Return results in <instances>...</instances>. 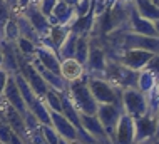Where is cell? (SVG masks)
<instances>
[{
    "label": "cell",
    "instance_id": "60d3db41",
    "mask_svg": "<svg viewBox=\"0 0 159 144\" xmlns=\"http://www.w3.org/2000/svg\"><path fill=\"white\" fill-rule=\"evenodd\" d=\"M152 25H154V29H156V34L159 35V19H157V20H154V22H152Z\"/></svg>",
    "mask_w": 159,
    "mask_h": 144
},
{
    "label": "cell",
    "instance_id": "7c38bea8",
    "mask_svg": "<svg viewBox=\"0 0 159 144\" xmlns=\"http://www.w3.org/2000/svg\"><path fill=\"white\" fill-rule=\"evenodd\" d=\"M50 114V126L57 131V134L61 136L62 139H67V141L74 142L77 141V131L75 128L72 126L70 123L67 121V117L62 114V112H57V111H49Z\"/></svg>",
    "mask_w": 159,
    "mask_h": 144
},
{
    "label": "cell",
    "instance_id": "4fadbf2b",
    "mask_svg": "<svg viewBox=\"0 0 159 144\" xmlns=\"http://www.w3.org/2000/svg\"><path fill=\"white\" fill-rule=\"evenodd\" d=\"M80 121H82V128L87 131L97 142H106V144L111 142L112 144L111 137L107 136L104 126L101 124V121H99V117L96 114H82V112H80Z\"/></svg>",
    "mask_w": 159,
    "mask_h": 144
},
{
    "label": "cell",
    "instance_id": "7a4b0ae2",
    "mask_svg": "<svg viewBox=\"0 0 159 144\" xmlns=\"http://www.w3.org/2000/svg\"><path fill=\"white\" fill-rule=\"evenodd\" d=\"M104 77L117 89H129V87H137V77H139V71L129 69L122 65L117 60L107 59L106 62V71Z\"/></svg>",
    "mask_w": 159,
    "mask_h": 144
},
{
    "label": "cell",
    "instance_id": "484cf974",
    "mask_svg": "<svg viewBox=\"0 0 159 144\" xmlns=\"http://www.w3.org/2000/svg\"><path fill=\"white\" fill-rule=\"evenodd\" d=\"M15 47L19 49V52L22 55H25L27 59H32V57H35V50H37L39 45H35L34 42H30L25 37H19L15 40Z\"/></svg>",
    "mask_w": 159,
    "mask_h": 144
},
{
    "label": "cell",
    "instance_id": "8992f818",
    "mask_svg": "<svg viewBox=\"0 0 159 144\" xmlns=\"http://www.w3.org/2000/svg\"><path fill=\"white\" fill-rule=\"evenodd\" d=\"M134 124H136V142L134 144L154 141L156 129H157V116H156V112L148 111L144 116L136 117Z\"/></svg>",
    "mask_w": 159,
    "mask_h": 144
},
{
    "label": "cell",
    "instance_id": "bcb514c9",
    "mask_svg": "<svg viewBox=\"0 0 159 144\" xmlns=\"http://www.w3.org/2000/svg\"><path fill=\"white\" fill-rule=\"evenodd\" d=\"M96 144H106V142H96ZM109 144H111V142H109Z\"/></svg>",
    "mask_w": 159,
    "mask_h": 144
},
{
    "label": "cell",
    "instance_id": "83f0119b",
    "mask_svg": "<svg viewBox=\"0 0 159 144\" xmlns=\"http://www.w3.org/2000/svg\"><path fill=\"white\" fill-rule=\"evenodd\" d=\"M67 34H69V27H66V25H52V29H50V32H49V39L59 49L61 44L64 42V39L67 37Z\"/></svg>",
    "mask_w": 159,
    "mask_h": 144
},
{
    "label": "cell",
    "instance_id": "b9f144b4",
    "mask_svg": "<svg viewBox=\"0 0 159 144\" xmlns=\"http://www.w3.org/2000/svg\"><path fill=\"white\" fill-rule=\"evenodd\" d=\"M59 144H72L70 141H67V139H62L61 137V141H59Z\"/></svg>",
    "mask_w": 159,
    "mask_h": 144
},
{
    "label": "cell",
    "instance_id": "5b68a950",
    "mask_svg": "<svg viewBox=\"0 0 159 144\" xmlns=\"http://www.w3.org/2000/svg\"><path fill=\"white\" fill-rule=\"evenodd\" d=\"M106 62L107 57L104 47L101 45V42L96 37H89V55L87 62H85V74L92 77H104Z\"/></svg>",
    "mask_w": 159,
    "mask_h": 144
},
{
    "label": "cell",
    "instance_id": "277c9868",
    "mask_svg": "<svg viewBox=\"0 0 159 144\" xmlns=\"http://www.w3.org/2000/svg\"><path fill=\"white\" fill-rule=\"evenodd\" d=\"M121 106L122 111L129 114L131 117H141L149 111L148 106V95L141 92L137 87H129V89H122L121 92Z\"/></svg>",
    "mask_w": 159,
    "mask_h": 144
},
{
    "label": "cell",
    "instance_id": "7dc6e473",
    "mask_svg": "<svg viewBox=\"0 0 159 144\" xmlns=\"http://www.w3.org/2000/svg\"><path fill=\"white\" fill-rule=\"evenodd\" d=\"M0 144H2V142H0Z\"/></svg>",
    "mask_w": 159,
    "mask_h": 144
},
{
    "label": "cell",
    "instance_id": "30bf717a",
    "mask_svg": "<svg viewBox=\"0 0 159 144\" xmlns=\"http://www.w3.org/2000/svg\"><path fill=\"white\" fill-rule=\"evenodd\" d=\"M2 95L5 97V101L10 104V106L14 107L17 112H20V114H22V117H25V116L29 114L27 104H25L22 94H20V91H19V87H17V82L14 79V76L8 77L7 86H5V89H3V94Z\"/></svg>",
    "mask_w": 159,
    "mask_h": 144
},
{
    "label": "cell",
    "instance_id": "7bdbcfd3",
    "mask_svg": "<svg viewBox=\"0 0 159 144\" xmlns=\"http://www.w3.org/2000/svg\"><path fill=\"white\" fill-rule=\"evenodd\" d=\"M141 144H159V139H157V141H149V142H141Z\"/></svg>",
    "mask_w": 159,
    "mask_h": 144
},
{
    "label": "cell",
    "instance_id": "4dcf8cb0",
    "mask_svg": "<svg viewBox=\"0 0 159 144\" xmlns=\"http://www.w3.org/2000/svg\"><path fill=\"white\" fill-rule=\"evenodd\" d=\"M40 128H42V132H44V136H45L47 144H59V141H61V136L57 134V131H55L52 126H44V124H40Z\"/></svg>",
    "mask_w": 159,
    "mask_h": 144
},
{
    "label": "cell",
    "instance_id": "d6a6232c",
    "mask_svg": "<svg viewBox=\"0 0 159 144\" xmlns=\"http://www.w3.org/2000/svg\"><path fill=\"white\" fill-rule=\"evenodd\" d=\"M92 2L94 0H79L74 7V12H75V17H82L85 14H89L92 8Z\"/></svg>",
    "mask_w": 159,
    "mask_h": 144
},
{
    "label": "cell",
    "instance_id": "e575fe53",
    "mask_svg": "<svg viewBox=\"0 0 159 144\" xmlns=\"http://www.w3.org/2000/svg\"><path fill=\"white\" fill-rule=\"evenodd\" d=\"M146 69H149V71L154 72V74L159 77V54H154V55H152L151 60L146 64Z\"/></svg>",
    "mask_w": 159,
    "mask_h": 144
},
{
    "label": "cell",
    "instance_id": "9c48e42d",
    "mask_svg": "<svg viewBox=\"0 0 159 144\" xmlns=\"http://www.w3.org/2000/svg\"><path fill=\"white\" fill-rule=\"evenodd\" d=\"M15 12H19V14H22L25 19H27L30 24L35 27V30L39 34H40V37H45V35H49V32H50V29H52V25H50V22L49 19L40 12V8H39L35 3H27L24 8H20V10H15Z\"/></svg>",
    "mask_w": 159,
    "mask_h": 144
},
{
    "label": "cell",
    "instance_id": "8d00e7d4",
    "mask_svg": "<svg viewBox=\"0 0 159 144\" xmlns=\"http://www.w3.org/2000/svg\"><path fill=\"white\" fill-rule=\"evenodd\" d=\"M5 2L14 8V10H17V7H19V0H5Z\"/></svg>",
    "mask_w": 159,
    "mask_h": 144
},
{
    "label": "cell",
    "instance_id": "f6af8a7d",
    "mask_svg": "<svg viewBox=\"0 0 159 144\" xmlns=\"http://www.w3.org/2000/svg\"><path fill=\"white\" fill-rule=\"evenodd\" d=\"M72 144H84V142H80V141H74Z\"/></svg>",
    "mask_w": 159,
    "mask_h": 144
},
{
    "label": "cell",
    "instance_id": "1f68e13d",
    "mask_svg": "<svg viewBox=\"0 0 159 144\" xmlns=\"http://www.w3.org/2000/svg\"><path fill=\"white\" fill-rule=\"evenodd\" d=\"M30 2L35 3V5L40 8V12H42L45 17H49L50 14H52L54 5L57 3V0H30Z\"/></svg>",
    "mask_w": 159,
    "mask_h": 144
},
{
    "label": "cell",
    "instance_id": "7402d4cb",
    "mask_svg": "<svg viewBox=\"0 0 159 144\" xmlns=\"http://www.w3.org/2000/svg\"><path fill=\"white\" fill-rule=\"evenodd\" d=\"M157 82V76L154 72H151L149 69H141L139 71V77H137V89L144 94H149L154 89Z\"/></svg>",
    "mask_w": 159,
    "mask_h": 144
},
{
    "label": "cell",
    "instance_id": "9a60e30c",
    "mask_svg": "<svg viewBox=\"0 0 159 144\" xmlns=\"http://www.w3.org/2000/svg\"><path fill=\"white\" fill-rule=\"evenodd\" d=\"M127 29L134 34H143V35H152V37H159L156 34V29H154L152 22L144 19L137 14V10L132 5L131 14H129V20H127Z\"/></svg>",
    "mask_w": 159,
    "mask_h": 144
},
{
    "label": "cell",
    "instance_id": "8fae6325",
    "mask_svg": "<svg viewBox=\"0 0 159 144\" xmlns=\"http://www.w3.org/2000/svg\"><path fill=\"white\" fill-rule=\"evenodd\" d=\"M30 62H32L34 67L37 69V72L42 76V79L45 81V84L49 86L50 89L57 91V92H64V91L69 89V82L64 79L61 74H55V72H52V71H49V69H45L44 65L39 62L37 57H32Z\"/></svg>",
    "mask_w": 159,
    "mask_h": 144
},
{
    "label": "cell",
    "instance_id": "6da1fadb",
    "mask_svg": "<svg viewBox=\"0 0 159 144\" xmlns=\"http://www.w3.org/2000/svg\"><path fill=\"white\" fill-rule=\"evenodd\" d=\"M67 92L79 112H82V114H96L97 112L99 104L87 86V76H82L80 79L69 82Z\"/></svg>",
    "mask_w": 159,
    "mask_h": 144
},
{
    "label": "cell",
    "instance_id": "836d02e7",
    "mask_svg": "<svg viewBox=\"0 0 159 144\" xmlns=\"http://www.w3.org/2000/svg\"><path fill=\"white\" fill-rule=\"evenodd\" d=\"M12 134H14V131L8 128L7 123H3V121L0 119V142H2V144H7Z\"/></svg>",
    "mask_w": 159,
    "mask_h": 144
},
{
    "label": "cell",
    "instance_id": "ffe728a7",
    "mask_svg": "<svg viewBox=\"0 0 159 144\" xmlns=\"http://www.w3.org/2000/svg\"><path fill=\"white\" fill-rule=\"evenodd\" d=\"M15 19H17V25H19V32H20V37H25L29 39L30 42H34L35 45H40L42 42V37L40 34L35 30V27L29 22L22 14H19V12H15Z\"/></svg>",
    "mask_w": 159,
    "mask_h": 144
},
{
    "label": "cell",
    "instance_id": "ee69618b",
    "mask_svg": "<svg viewBox=\"0 0 159 144\" xmlns=\"http://www.w3.org/2000/svg\"><path fill=\"white\" fill-rule=\"evenodd\" d=\"M2 62H3V55H2V50H0V67H2Z\"/></svg>",
    "mask_w": 159,
    "mask_h": 144
},
{
    "label": "cell",
    "instance_id": "74e56055",
    "mask_svg": "<svg viewBox=\"0 0 159 144\" xmlns=\"http://www.w3.org/2000/svg\"><path fill=\"white\" fill-rule=\"evenodd\" d=\"M27 3H30V0H19V7H17V10H20V8H24Z\"/></svg>",
    "mask_w": 159,
    "mask_h": 144
},
{
    "label": "cell",
    "instance_id": "603a6c76",
    "mask_svg": "<svg viewBox=\"0 0 159 144\" xmlns=\"http://www.w3.org/2000/svg\"><path fill=\"white\" fill-rule=\"evenodd\" d=\"M77 39H79V35L69 30L67 37L64 39V42L61 44V47H59V59H61V60H64V59H72V57H74Z\"/></svg>",
    "mask_w": 159,
    "mask_h": 144
},
{
    "label": "cell",
    "instance_id": "f546056e",
    "mask_svg": "<svg viewBox=\"0 0 159 144\" xmlns=\"http://www.w3.org/2000/svg\"><path fill=\"white\" fill-rule=\"evenodd\" d=\"M148 95V106H149V111L151 112H157L159 109V77H157V82L154 86V89L151 91Z\"/></svg>",
    "mask_w": 159,
    "mask_h": 144
},
{
    "label": "cell",
    "instance_id": "f1b7e54d",
    "mask_svg": "<svg viewBox=\"0 0 159 144\" xmlns=\"http://www.w3.org/2000/svg\"><path fill=\"white\" fill-rule=\"evenodd\" d=\"M14 8H12L5 0H0V40L3 39V29H5V24L8 22L12 15H14Z\"/></svg>",
    "mask_w": 159,
    "mask_h": 144
},
{
    "label": "cell",
    "instance_id": "ba28073f",
    "mask_svg": "<svg viewBox=\"0 0 159 144\" xmlns=\"http://www.w3.org/2000/svg\"><path fill=\"white\" fill-rule=\"evenodd\" d=\"M136 142V124L134 117L122 112L114 129L112 144H134Z\"/></svg>",
    "mask_w": 159,
    "mask_h": 144
},
{
    "label": "cell",
    "instance_id": "2e32d148",
    "mask_svg": "<svg viewBox=\"0 0 159 144\" xmlns=\"http://www.w3.org/2000/svg\"><path fill=\"white\" fill-rule=\"evenodd\" d=\"M0 50L3 55V62H2V69L7 71L10 76L19 74V62H17V54H15V42H8L5 39L0 40Z\"/></svg>",
    "mask_w": 159,
    "mask_h": 144
},
{
    "label": "cell",
    "instance_id": "5bb4252c",
    "mask_svg": "<svg viewBox=\"0 0 159 144\" xmlns=\"http://www.w3.org/2000/svg\"><path fill=\"white\" fill-rule=\"evenodd\" d=\"M47 19H49L50 25H66V27H69L75 20L74 7L67 5L64 0H57V3L54 5L52 14L47 17Z\"/></svg>",
    "mask_w": 159,
    "mask_h": 144
},
{
    "label": "cell",
    "instance_id": "d4e9b609",
    "mask_svg": "<svg viewBox=\"0 0 159 144\" xmlns=\"http://www.w3.org/2000/svg\"><path fill=\"white\" fill-rule=\"evenodd\" d=\"M44 102L49 111H57V112H62V99H61V92L54 89H49L47 94L44 95Z\"/></svg>",
    "mask_w": 159,
    "mask_h": 144
},
{
    "label": "cell",
    "instance_id": "ab89813d",
    "mask_svg": "<svg viewBox=\"0 0 159 144\" xmlns=\"http://www.w3.org/2000/svg\"><path fill=\"white\" fill-rule=\"evenodd\" d=\"M64 2H66L67 5H70V7H75V3L79 2V0H64Z\"/></svg>",
    "mask_w": 159,
    "mask_h": 144
},
{
    "label": "cell",
    "instance_id": "f35d334b",
    "mask_svg": "<svg viewBox=\"0 0 159 144\" xmlns=\"http://www.w3.org/2000/svg\"><path fill=\"white\" fill-rule=\"evenodd\" d=\"M156 116H157V129H156V136H154V141H157V139H159V109H157Z\"/></svg>",
    "mask_w": 159,
    "mask_h": 144
},
{
    "label": "cell",
    "instance_id": "d590c367",
    "mask_svg": "<svg viewBox=\"0 0 159 144\" xmlns=\"http://www.w3.org/2000/svg\"><path fill=\"white\" fill-rule=\"evenodd\" d=\"M8 77H10V74H8L7 71H3V69L0 67V95L3 94V89H5V86H7Z\"/></svg>",
    "mask_w": 159,
    "mask_h": 144
},
{
    "label": "cell",
    "instance_id": "ac0fdd59",
    "mask_svg": "<svg viewBox=\"0 0 159 144\" xmlns=\"http://www.w3.org/2000/svg\"><path fill=\"white\" fill-rule=\"evenodd\" d=\"M61 76L67 82L77 81L82 76H85V67L80 62H77L74 57L72 59H64V60H61Z\"/></svg>",
    "mask_w": 159,
    "mask_h": 144
},
{
    "label": "cell",
    "instance_id": "d6986e66",
    "mask_svg": "<svg viewBox=\"0 0 159 144\" xmlns=\"http://www.w3.org/2000/svg\"><path fill=\"white\" fill-rule=\"evenodd\" d=\"M94 19H96L94 8H91L89 14H85L82 17H75V20L69 25V30L77 34V35H87L89 37V34L92 32V27H94Z\"/></svg>",
    "mask_w": 159,
    "mask_h": 144
},
{
    "label": "cell",
    "instance_id": "cb8c5ba5",
    "mask_svg": "<svg viewBox=\"0 0 159 144\" xmlns=\"http://www.w3.org/2000/svg\"><path fill=\"white\" fill-rule=\"evenodd\" d=\"M87 55H89V37H87V35H79V39H77V44H75L74 59L85 67Z\"/></svg>",
    "mask_w": 159,
    "mask_h": 144
},
{
    "label": "cell",
    "instance_id": "4316f807",
    "mask_svg": "<svg viewBox=\"0 0 159 144\" xmlns=\"http://www.w3.org/2000/svg\"><path fill=\"white\" fill-rule=\"evenodd\" d=\"M20 37V32H19V25H17V19H15V12L14 15L8 19V22L5 24V29H3V39L8 42H15L17 39Z\"/></svg>",
    "mask_w": 159,
    "mask_h": 144
},
{
    "label": "cell",
    "instance_id": "52a82bcc",
    "mask_svg": "<svg viewBox=\"0 0 159 144\" xmlns=\"http://www.w3.org/2000/svg\"><path fill=\"white\" fill-rule=\"evenodd\" d=\"M122 112L124 111H122L121 104H99V107H97L96 116L99 117L101 124L104 126V129H106L107 136L111 137V141H112L114 129L117 126V121H119Z\"/></svg>",
    "mask_w": 159,
    "mask_h": 144
},
{
    "label": "cell",
    "instance_id": "e0dca14e",
    "mask_svg": "<svg viewBox=\"0 0 159 144\" xmlns=\"http://www.w3.org/2000/svg\"><path fill=\"white\" fill-rule=\"evenodd\" d=\"M35 57L45 69H49L55 74H61V59L52 49H49L45 45H39L35 50Z\"/></svg>",
    "mask_w": 159,
    "mask_h": 144
},
{
    "label": "cell",
    "instance_id": "44dd1931",
    "mask_svg": "<svg viewBox=\"0 0 159 144\" xmlns=\"http://www.w3.org/2000/svg\"><path fill=\"white\" fill-rule=\"evenodd\" d=\"M132 5L137 10V14L148 20H157L159 19V3L154 0H132Z\"/></svg>",
    "mask_w": 159,
    "mask_h": 144
},
{
    "label": "cell",
    "instance_id": "3957f363",
    "mask_svg": "<svg viewBox=\"0 0 159 144\" xmlns=\"http://www.w3.org/2000/svg\"><path fill=\"white\" fill-rule=\"evenodd\" d=\"M87 76V74H85ZM87 86L97 104H121V89L114 87L106 77L87 76Z\"/></svg>",
    "mask_w": 159,
    "mask_h": 144
}]
</instances>
